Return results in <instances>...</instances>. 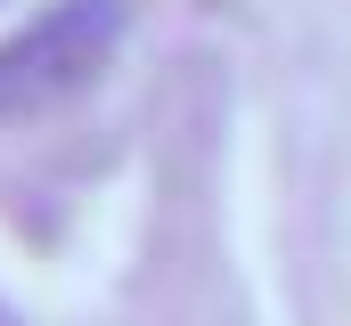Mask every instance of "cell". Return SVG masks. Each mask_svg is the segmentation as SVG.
Here are the masks:
<instances>
[{"instance_id":"cell-1","label":"cell","mask_w":351,"mask_h":326,"mask_svg":"<svg viewBox=\"0 0 351 326\" xmlns=\"http://www.w3.org/2000/svg\"><path fill=\"white\" fill-rule=\"evenodd\" d=\"M123 0H49L41 16H25L0 41V123L41 114L58 98H74L123 41Z\"/></svg>"}]
</instances>
